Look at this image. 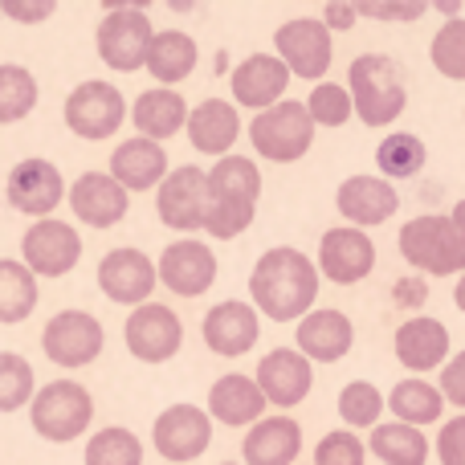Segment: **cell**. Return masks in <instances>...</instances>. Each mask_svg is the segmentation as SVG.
<instances>
[{
    "label": "cell",
    "instance_id": "obj_1",
    "mask_svg": "<svg viewBox=\"0 0 465 465\" xmlns=\"http://www.w3.org/2000/svg\"><path fill=\"white\" fill-rule=\"evenodd\" d=\"M319 270L294 245H273L253 262L249 273V306L273 322H298L314 311L319 298Z\"/></svg>",
    "mask_w": 465,
    "mask_h": 465
},
{
    "label": "cell",
    "instance_id": "obj_2",
    "mask_svg": "<svg viewBox=\"0 0 465 465\" xmlns=\"http://www.w3.org/2000/svg\"><path fill=\"white\" fill-rule=\"evenodd\" d=\"M257 196H262V168L245 155H225L204 172V221L201 229L217 241H232L253 225Z\"/></svg>",
    "mask_w": 465,
    "mask_h": 465
},
{
    "label": "cell",
    "instance_id": "obj_3",
    "mask_svg": "<svg viewBox=\"0 0 465 465\" xmlns=\"http://www.w3.org/2000/svg\"><path fill=\"white\" fill-rule=\"evenodd\" d=\"M347 98H351V114L363 127L380 131L392 127L409 106V86L401 78V65L388 54H360L347 65Z\"/></svg>",
    "mask_w": 465,
    "mask_h": 465
},
{
    "label": "cell",
    "instance_id": "obj_4",
    "mask_svg": "<svg viewBox=\"0 0 465 465\" xmlns=\"http://www.w3.org/2000/svg\"><path fill=\"white\" fill-rule=\"evenodd\" d=\"M155 29H152V16H147L143 0H106V16L98 21L94 33V45L103 65L119 74H135L143 70L147 62V45H152Z\"/></svg>",
    "mask_w": 465,
    "mask_h": 465
},
{
    "label": "cell",
    "instance_id": "obj_5",
    "mask_svg": "<svg viewBox=\"0 0 465 465\" xmlns=\"http://www.w3.org/2000/svg\"><path fill=\"white\" fill-rule=\"evenodd\" d=\"M90 420H94V396L74 380H54L29 401V425L41 441L70 445L86 433Z\"/></svg>",
    "mask_w": 465,
    "mask_h": 465
},
{
    "label": "cell",
    "instance_id": "obj_6",
    "mask_svg": "<svg viewBox=\"0 0 465 465\" xmlns=\"http://www.w3.org/2000/svg\"><path fill=\"white\" fill-rule=\"evenodd\" d=\"M249 143L270 163H298L314 147V123L298 98H282V103L253 114Z\"/></svg>",
    "mask_w": 465,
    "mask_h": 465
},
{
    "label": "cell",
    "instance_id": "obj_7",
    "mask_svg": "<svg viewBox=\"0 0 465 465\" xmlns=\"http://www.w3.org/2000/svg\"><path fill=\"white\" fill-rule=\"evenodd\" d=\"M404 262L412 270L429 273V278H453L465 273V245L458 237V229L450 225V217L441 213H425V217H412L409 225L396 237Z\"/></svg>",
    "mask_w": 465,
    "mask_h": 465
},
{
    "label": "cell",
    "instance_id": "obj_8",
    "mask_svg": "<svg viewBox=\"0 0 465 465\" xmlns=\"http://www.w3.org/2000/svg\"><path fill=\"white\" fill-rule=\"evenodd\" d=\"M273 57L290 70V78L319 86V82H327V70L335 62V37L322 29L319 16H294L273 33Z\"/></svg>",
    "mask_w": 465,
    "mask_h": 465
},
{
    "label": "cell",
    "instance_id": "obj_9",
    "mask_svg": "<svg viewBox=\"0 0 465 465\" xmlns=\"http://www.w3.org/2000/svg\"><path fill=\"white\" fill-rule=\"evenodd\" d=\"M62 114L74 135L98 143V139H111L114 131L123 127V119H127V98H123V90L111 86V82L90 78L70 90Z\"/></svg>",
    "mask_w": 465,
    "mask_h": 465
},
{
    "label": "cell",
    "instance_id": "obj_10",
    "mask_svg": "<svg viewBox=\"0 0 465 465\" xmlns=\"http://www.w3.org/2000/svg\"><path fill=\"white\" fill-rule=\"evenodd\" d=\"M123 343L143 363H168V360H176L180 347H184V322L176 319L172 306L143 302L123 322Z\"/></svg>",
    "mask_w": 465,
    "mask_h": 465
},
{
    "label": "cell",
    "instance_id": "obj_11",
    "mask_svg": "<svg viewBox=\"0 0 465 465\" xmlns=\"http://www.w3.org/2000/svg\"><path fill=\"white\" fill-rule=\"evenodd\" d=\"M103 322L86 311H57L41 331V351L57 368H86L103 355Z\"/></svg>",
    "mask_w": 465,
    "mask_h": 465
},
{
    "label": "cell",
    "instance_id": "obj_12",
    "mask_svg": "<svg viewBox=\"0 0 465 465\" xmlns=\"http://www.w3.org/2000/svg\"><path fill=\"white\" fill-rule=\"evenodd\" d=\"M152 445L163 461H196L209 453L213 445V420L201 404H172L155 417L152 425Z\"/></svg>",
    "mask_w": 465,
    "mask_h": 465
},
{
    "label": "cell",
    "instance_id": "obj_13",
    "mask_svg": "<svg viewBox=\"0 0 465 465\" xmlns=\"http://www.w3.org/2000/svg\"><path fill=\"white\" fill-rule=\"evenodd\" d=\"M82 262V237L65 221H37L21 237V265L33 278H65Z\"/></svg>",
    "mask_w": 465,
    "mask_h": 465
},
{
    "label": "cell",
    "instance_id": "obj_14",
    "mask_svg": "<svg viewBox=\"0 0 465 465\" xmlns=\"http://www.w3.org/2000/svg\"><path fill=\"white\" fill-rule=\"evenodd\" d=\"M155 282H163V286L180 298L209 294L213 282H217V253L196 237L172 241L160 253V262H155Z\"/></svg>",
    "mask_w": 465,
    "mask_h": 465
},
{
    "label": "cell",
    "instance_id": "obj_15",
    "mask_svg": "<svg viewBox=\"0 0 465 465\" xmlns=\"http://www.w3.org/2000/svg\"><path fill=\"white\" fill-rule=\"evenodd\" d=\"M314 270H319V278L335 282V286H355L376 270V241L363 229H327L319 241Z\"/></svg>",
    "mask_w": 465,
    "mask_h": 465
},
{
    "label": "cell",
    "instance_id": "obj_16",
    "mask_svg": "<svg viewBox=\"0 0 465 465\" xmlns=\"http://www.w3.org/2000/svg\"><path fill=\"white\" fill-rule=\"evenodd\" d=\"M201 339L213 355L221 360H237V355L253 351L257 339H262V314L253 311L241 298H225L217 302L201 322Z\"/></svg>",
    "mask_w": 465,
    "mask_h": 465
},
{
    "label": "cell",
    "instance_id": "obj_17",
    "mask_svg": "<svg viewBox=\"0 0 465 465\" xmlns=\"http://www.w3.org/2000/svg\"><path fill=\"white\" fill-rule=\"evenodd\" d=\"M98 290H103L111 302L119 306H143L147 294L155 290V262L135 245L111 249V253L98 262Z\"/></svg>",
    "mask_w": 465,
    "mask_h": 465
},
{
    "label": "cell",
    "instance_id": "obj_18",
    "mask_svg": "<svg viewBox=\"0 0 465 465\" xmlns=\"http://www.w3.org/2000/svg\"><path fill=\"white\" fill-rule=\"evenodd\" d=\"M5 196L16 213L45 221L49 213L65 201V180H62V172H57V163L33 155V160H21L13 172H8Z\"/></svg>",
    "mask_w": 465,
    "mask_h": 465
},
{
    "label": "cell",
    "instance_id": "obj_19",
    "mask_svg": "<svg viewBox=\"0 0 465 465\" xmlns=\"http://www.w3.org/2000/svg\"><path fill=\"white\" fill-rule=\"evenodd\" d=\"M253 384H257V392L265 396V404H273V409H298L314 388V368L294 347H273V351H265V360L257 363Z\"/></svg>",
    "mask_w": 465,
    "mask_h": 465
},
{
    "label": "cell",
    "instance_id": "obj_20",
    "mask_svg": "<svg viewBox=\"0 0 465 465\" xmlns=\"http://www.w3.org/2000/svg\"><path fill=\"white\" fill-rule=\"evenodd\" d=\"M155 217L176 232H196L204 221V168L184 163L163 176L155 188Z\"/></svg>",
    "mask_w": 465,
    "mask_h": 465
},
{
    "label": "cell",
    "instance_id": "obj_21",
    "mask_svg": "<svg viewBox=\"0 0 465 465\" xmlns=\"http://www.w3.org/2000/svg\"><path fill=\"white\" fill-rule=\"evenodd\" d=\"M290 86V70L278 62L273 54H249L232 65L229 74V90H232V106L245 111H265V106L282 103Z\"/></svg>",
    "mask_w": 465,
    "mask_h": 465
},
{
    "label": "cell",
    "instance_id": "obj_22",
    "mask_svg": "<svg viewBox=\"0 0 465 465\" xmlns=\"http://www.w3.org/2000/svg\"><path fill=\"white\" fill-rule=\"evenodd\" d=\"M351 343H355L351 319H347L343 311H331V306L302 314L294 327V351L302 355L311 368L314 363H339L351 351Z\"/></svg>",
    "mask_w": 465,
    "mask_h": 465
},
{
    "label": "cell",
    "instance_id": "obj_23",
    "mask_svg": "<svg viewBox=\"0 0 465 465\" xmlns=\"http://www.w3.org/2000/svg\"><path fill=\"white\" fill-rule=\"evenodd\" d=\"M335 209L351 229L368 232V229H376V225H384V221L396 217L401 196H396V188L380 176H347L335 193Z\"/></svg>",
    "mask_w": 465,
    "mask_h": 465
},
{
    "label": "cell",
    "instance_id": "obj_24",
    "mask_svg": "<svg viewBox=\"0 0 465 465\" xmlns=\"http://www.w3.org/2000/svg\"><path fill=\"white\" fill-rule=\"evenodd\" d=\"M65 201H70L74 217L90 229H114L131 209V196L123 193L106 172H82V176L70 184Z\"/></svg>",
    "mask_w": 465,
    "mask_h": 465
},
{
    "label": "cell",
    "instance_id": "obj_25",
    "mask_svg": "<svg viewBox=\"0 0 465 465\" xmlns=\"http://www.w3.org/2000/svg\"><path fill=\"white\" fill-rule=\"evenodd\" d=\"M392 351L396 360L409 371H417V380L425 371H437L450 360V327L441 319H429V314H412L396 327L392 335Z\"/></svg>",
    "mask_w": 465,
    "mask_h": 465
},
{
    "label": "cell",
    "instance_id": "obj_26",
    "mask_svg": "<svg viewBox=\"0 0 465 465\" xmlns=\"http://www.w3.org/2000/svg\"><path fill=\"white\" fill-rule=\"evenodd\" d=\"M241 465H294L302 458V425L286 412L262 417L249 425L245 441H241Z\"/></svg>",
    "mask_w": 465,
    "mask_h": 465
},
{
    "label": "cell",
    "instance_id": "obj_27",
    "mask_svg": "<svg viewBox=\"0 0 465 465\" xmlns=\"http://www.w3.org/2000/svg\"><path fill=\"white\" fill-rule=\"evenodd\" d=\"M184 131H188V143L201 155L225 160V155H232V143L241 139V111L229 98H204L201 106L188 111Z\"/></svg>",
    "mask_w": 465,
    "mask_h": 465
},
{
    "label": "cell",
    "instance_id": "obj_28",
    "mask_svg": "<svg viewBox=\"0 0 465 465\" xmlns=\"http://www.w3.org/2000/svg\"><path fill=\"white\" fill-rule=\"evenodd\" d=\"M168 152L163 143H152V139H123L111 155V172L106 176L123 188V193H147V188H160L163 176H168Z\"/></svg>",
    "mask_w": 465,
    "mask_h": 465
},
{
    "label": "cell",
    "instance_id": "obj_29",
    "mask_svg": "<svg viewBox=\"0 0 465 465\" xmlns=\"http://www.w3.org/2000/svg\"><path fill=\"white\" fill-rule=\"evenodd\" d=\"M204 412H209V420H217V425L245 429V425H257V420L265 417V396L257 392V384L249 376L229 371V376L213 380Z\"/></svg>",
    "mask_w": 465,
    "mask_h": 465
},
{
    "label": "cell",
    "instance_id": "obj_30",
    "mask_svg": "<svg viewBox=\"0 0 465 465\" xmlns=\"http://www.w3.org/2000/svg\"><path fill=\"white\" fill-rule=\"evenodd\" d=\"M131 123H135L139 139H152V143H163V139L180 135L188 123V103L180 90H143L131 106Z\"/></svg>",
    "mask_w": 465,
    "mask_h": 465
},
{
    "label": "cell",
    "instance_id": "obj_31",
    "mask_svg": "<svg viewBox=\"0 0 465 465\" xmlns=\"http://www.w3.org/2000/svg\"><path fill=\"white\" fill-rule=\"evenodd\" d=\"M196 62H201V49H196L193 33H180V29H155L152 45H147V70H152V78L160 82L163 90L180 86V82L188 78V74L196 70Z\"/></svg>",
    "mask_w": 465,
    "mask_h": 465
},
{
    "label": "cell",
    "instance_id": "obj_32",
    "mask_svg": "<svg viewBox=\"0 0 465 465\" xmlns=\"http://www.w3.org/2000/svg\"><path fill=\"white\" fill-rule=\"evenodd\" d=\"M384 409L396 412V425H409V429H420V425H433V420H441L445 412V401L441 392H437L429 380H401V384L392 388V396L384 401Z\"/></svg>",
    "mask_w": 465,
    "mask_h": 465
},
{
    "label": "cell",
    "instance_id": "obj_33",
    "mask_svg": "<svg viewBox=\"0 0 465 465\" xmlns=\"http://www.w3.org/2000/svg\"><path fill=\"white\" fill-rule=\"evenodd\" d=\"M37 298H41L37 278H33L21 262L0 257V322H5V327L25 322L33 311H37Z\"/></svg>",
    "mask_w": 465,
    "mask_h": 465
},
{
    "label": "cell",
    "instance_id": "obj_34",
    "mask_svg": "<svg viewBox=\"0 0 465 465\" xmlns=\"http://www.w3.org/2000/svg\"><path fill=\"white\" fill-rule=\"evenodd\" d=\"M368 450L384 465H425L429 461V437L409 425H376L371 429Z\"/></svg>",
    "mask_w": 465,
    "mask_h": 465
},
{
    "label": "cell",
    "instance_id": "obj_35",
    "mask_svg": "<svg viewBox=\"0 0 465 465\" xmlns=\"http://www.w3.org/2000/svg\"><path fill=\"white\" fill-rule=\"evenodd\" d=\"M429 163V152L417 135L409 131H392V135L380 139L376 147V168H380V180H412L420 176Z\"/></svg>",
    "mask_w": 465,
    "mask_h": 465
},
{
    "label": "cell",
    "instance_id": "obj_36",
    "mask_svg": "<svg viewBox=\"0 0 465 465\" xmlns=\"http://www.w3.org/2000/svg\"><path fill=\"white\" fill-rule=\"evenodd\" d=\"M82 458H86V465H143V441L131 429L111 425L90 437Z\"/></svg>",
    "mask_w": 465,
    "mask_h": 465
},
{
    "label": "cell",
    "instance_id": "obj_37",
    "mask_svg": "<svg viewBox=\"0 0 465 465\" xmlns=\"http://www.w3.org/2000/svg\"><path fill=\"white\" fill-rule=\"evenodd\" d=\"M37 106V78L25 65H0V127L21 123Z\"/></svg>",
    "mask_w": 465,
    "mask_h": 465
},
{
    "label": "cell",
    "instance_id": "obj_38",
    "mask_svg": "<svg viewBox=\"0 0 465 465\" xmlns=\"http://www.w3.org/2000/svg\"><path fill=\"white\" fill-rule=\"evenodd\" d=\"M429 62L441 78L465 82V16H453L429 41Z\"/></svg>",
    "mask_w": 465,
    "mask_h": 465
},
{
    "label": "cell",
    "instance_id": "obj_39",
    "mask_svg": "<svg viewBox=\"0 0 465 465\" xmlns=\"http://www.w3.org/2000/svg\"><path fill=\"white\" fill-rule=\"evenodd\" d=\"M380 412H384V396H380L376 384H368V380L343 384V392H339V417H343V425L351 433L355 429H376Z\"/></svg>",
    "mask_w": 465,
    "mask_h": 465
},
{
    "label": "cell",
    "instance_id": "obj_40",
    "mask_svg": "<svg viewBox=\"0 0 465 465\" xmlns=\"http://www.w3.org/2000/svg\"><path fill=\"white\" fill-rule=\"evenodd\" d=\"M37 380H33V363L16 351H0V412H16L33 401Z\"/></svg>",
    "mask_w": 465,
    "mask_h": 465
},
{
    "label": "cell",
    "instance_id": "obj_41",
    "mask_svg": "<svg viewBox=\"0 0 465 465\" xmlns=\"http://www.w3.org/2000/svg\"><path fill=\"white\" fill-rule=\"evenodd\" d=\"M302 106L314 127H343V123L351 119V98H347L343 82H319Z\"/></svg>",
    "mask_w": 465,
    "mask_h": 465
},
{
    "label": "cell",
    "instance_id": "obj_42",
    "mask_svg": "<svg viewBox=\"0 0 465 465\" xmlns=\"http://www.w3.org/2000/svg\"><path fill=\"white\" fill-rule=\"evenodd\" d=\"M314 465H368V445L351 429H335L314 445Z\"/></svg>",
    "mask_w": 465,
    "mask_h": 465
},
{
    "label": "cell",
    "instance_id": "obj_43",
    "mask_svg": "<svg viewBox=\"0 0 465 465\" xmlns=\"http://www.w3.org/2000/svg\"><path fill=\"white\" fill-rule=\"evenodd\" d=\"M351 8L368 21H420L429 13L425 0H351Z\"/></svg>",
    "mask_w": 465,
    "mask_h": 465
},
{
    "label": "cell",
    "instance_id": "obj_44",
    "mask_svg": "<svg viewBox=\"0 0 465 465\" xmlns=\"http://www.w3.org/2000/svg\"><path fill=\"white\" fill-rule=\"evenodd\" d=\"M433 450H437V461L441 465H465V412L453 420H445Z\"/></svg>",
    "mask_w": 465,
    "mask_h": 465
},
{
    "label": "cell",
    "instance_id": "obj_45",
    "mask_svg": "<svg viewBox=\"0 0 465 465\" xmlns=\"http://www.w3.org/2000/svg\"><path fill=\"white\" fill-rule=\"evenodd\" d=\"M437 392H441L445 404L465 412V351L450 355V360L441 363V388H437Z\"/></svg>",
    "mask_w": 465,
    "mask_h": 465
},
{
    "label": "cell",
    "instance_id": "obj_46",
    "mask_svg": "<svg viewBox=\"0 0 465 465\" xmlns=\"http://www.w3.org/2000/svg\"><path fill=\"white\" fill-rule=\"evenodd\" d=\"M0 13L13 16V21H21V25H37V21H49V16L57 13V5H54V0H41V5H21V0H5V5H0Z\"/></svg>",
    "mask_w": 465,
    "mask_h": 465
},
{
    "label": "cell",
    "instance_id": "obj_47",
    "mask_svg": "<svg viewBox=\"0 0 465 465\" xmlns=\"http://www.w3.org/2000/svg\"><path fill=\"white\" fill-rule=\"evenodd\" d=\"M322 29L331 33V37H335V33H347V29H355V21H360V16H355V8H351V0H331L327 8H322Z\"/></svg>",
    "mask_w": 465,
    "mask_h": 465
},
{
    "label": "cell",
    "instance_id": "obj_48",
    "mask_svg": "<svg viewBox=\"0 0 465 465\" xmlns=\"http://www.w3.org/2000/svg\"><path fill=\"white\" fill-rule=\"evenodd\" d=\"M425 298H429V286L420 278H401L392 286V302L401 311H417V306H425Z\"/></svg>",
    "mask_w": 465,
    "mask_h": 465
},
{
    "label": "cell",
    "instance_id": "obj_49",
    "mask_svg": "<svg viewBox=\"0 0 465 465\" xmlns=\"http://www.w3.org/2000/svg\"><path fill=\"white\" fill-rule=\"evenodd\" d=\"M450 225L458 229V237H461V245H465V196L458 204H453V213H450Z\"/></svg>",
    "mask_w": 465,
    "mask_h": 465
},
{
    "label": "cell",
    "instance_id": "obj_50",
    "mask_svg": "<svg viewBox=\"0 0 465 465\" xmlns=\"http://www.w3.org/2000/svg\"><path fill=\"white\" fill-rule=\"evenodd\" d=\"M453 302H458V311L465 314V273H458V286H453Z\"/></svg>",
    "mask_w": 465,
    "mask_h": 465
},
{
    "label": "cell",
    "instance_id": "obj_51",
    "mask_svg": "<svg viewBox=\"0 0 465 465\" xmlns=\"http://www.w3.org/2000/svg\"><path fill=\"white\" fill-rule=\"evenodd\" d=\"M441 13L453 21V16H461V5H458V0H441Z\"/></svg>",
    "mask_w": 465,
    "mask_h": 465
},
{
    "label": "cell",
    "instance_id": "obj_52",
    "mask_svg": "<svg viewBox=\"0 0 465 465\" xmlns=\"http://www.w3.org/2000/svg\"><path fill=\"white\" fill-rule=\"evenodd\" d=\"M221 465H241V461H221Z\"/></svg>",
    "mask_w": 465,
    "mask_h": 465
},
{
    "label": "cell",
    "instance_id": "obj_53",
    "mask_svg": "<svg viewBox=\"0 0 465 465\" xmlns=\"http://www.w3.org/2000/svg\"><path fill=\"white\" fill-rule=\"evenodd\" d=\"M461 119H465V106H461Z\"/></svg>",
    "mask_w": 465,
    "mask_h": 465
}]
</instances>
